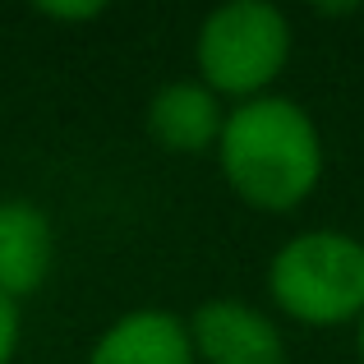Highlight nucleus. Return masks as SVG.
<instances>
[{
    "mask_svg": "<svg viewBox=\"0 0 364 364\" xmlns=\"http://www.w3.org/2000/svg\"><path fill=\"white\" fill-rule=\"evenodd\" d=\"M226 185L263 213H291L323 176V143L309 111L291 97H254L226 116L217 139Z\"/></svg>",
    "mask_w": 364,
    "mask_h": 364,
    "instance_id": "nucleus-1",
    "label": "nucleus"
},
{
    "mask_svg": "<svg viewBox=\"0 0 364 364\" xmlns=\"http://www.w3.org/2000/svg\"><path fill=\"white\" fill-rule=\"evenodd\" d=\"M267 291L309 328H341L364 318V245L341 231H304L277 249Z\"/></svg>",
    "mask_w": 364,
    "mask_h": 364,
    "instance_id": "nucleus-2",
    "label": "nucleus"
},
{
    "mask_svg": "<svg viewBox=\"0 0 364 364\" xmlns=\"http://www.w3.org/2000/svg\"><path fill=\"white\" fill-rule=\"evenodd\" d=\"M291 60V23L267 0H231L198 28L203 88L254 102Z\"/></svg>",
    "mask_w": 364,
    "mask_h": 364,
    "instance_id": "nucleus-3",
    "label": "nucleus"
},
{
    "mask_svg": "<svg viewBox=\"0 0 364 364\" xmlns=\"http://www.w3.org/2000/svg\"><path fill=\"white\" fill-rule=\"evenodd\" d=\"M189 346L203 364H286V341L267 314L240 300H208L194 309Z\"/></svg>",
    "mask_w": 364,
    "mask_h": 364,
    "instance_id": "nucleus-4",
    "label": "nucleus"
},
{
    "mask_svg": "<svg viewBox=\"0 0 364 364\" xmlns=\"http://www.w3.org/2000/svg\"><path fill=\"white\" fill-rule=\"evenodd\" d=\"M88 364H194V346L176 314L134 309L102 332Z\"/></svg>",
    "mask_w": 364,
    "mask_h": 364,
    "instance_id": "nucleus-5",
    "label": "nucleus"
},
{
    "mask_svg": "<svg viewBox=\"0 0 364 364\" xmlns=\"http://www.w3.org/2000/svg\"><path fill=\"white\" fill-rule=\"evenodd\" d=\"M222 102L203 83H166L148 102V134L166 152H208L222 139Z\"/></svg>",
    "mask_w": 364,
    "mask_h": 364,
    "instance_id": "nucleus-6",
    "label": "nucleus"
},
{
    "mask_svg": "<svg viewBox=\"0 0 364 364\" xmlns=\"http://www.w3.org/2000/svg\"><path fill=\"white\" fill-rule=\"evenodd\" d=\"M51 272V222L33 203H0V295L37 291Z\"/></svg>",
    "mask_w": 364,
    "mask_h": 364,
    "instance_id": "nucleus-7",
    "label": "nucleus"
},
{
    "mask_svg": "<svg viewBox=\"0 0 364 364\" xmlns=\"http://www.w3.org/2000/svg\"><path fill=\"white\" fill-rule=\"evenodd\" d=\"M14 346H18V309H14V300L0 295V364L14 360Z\"/></svg>",
    "mask_w": 364,
    "mask_h": 364,
    "instance_id": "nucleus-8",
    "label": "nucleus"
},
{
    "mask_svg": "<svg viewBox=\"0 0 364 364\" xmlns=\"http://www.w3.org/2000/svg\"><path fill=\"white\" fill-rule=\"evenodd\" d=\"M37 14H51V18H92V14H102V5H37Z\"/></svg>",
    "mask_w": 364,
    "mask_h": 364,
    "instance_id": "nucleus-9",
    "label": "nucleus"
},
{
    "mask_svg": "<svg viewBox=\"0 0 364 364\" xmlns=\"http://www.w3.org/2000/svg\"><path fill=\"white\" fill-rule=\"evenodd\" d=\"M360 360H364V318H360Z\"/></svg>",
    "mask_w": 364,
    "mask_h": 364,
    "instance_id": "nucleus-10",
    "label": "nucleus"
}]
</instances>
